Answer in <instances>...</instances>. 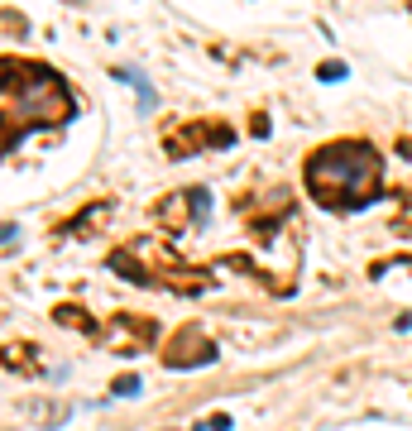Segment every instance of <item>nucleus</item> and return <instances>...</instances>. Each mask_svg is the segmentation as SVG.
I'll use <instances>...</instances> for the list:
<instances>
[{
	"instance_id": "2",
	"label": "nucleus",
	"mask_w": 412,
	"mask_h": 431,
	"mask_svg": "<svg viewBox=\"0 0 412 431\" xmlns=\"http://www.w3.org/2000/svg\"><path fill=\"white\" fill-rule=\"evenodd\" d=\"M72 120V96L48 67H15L5 62V149H15L29 130Z\"/></svg>"
},
{
	"instance_id": "3",
	"label": "nucleus",
	"mask_w": 412,
	"mask_h": 431,
	"mask_svg": "<svg viewBox=\"0 0 412 431\" xmlns=\"http://www.w3.org/2000/svg\"><path fill=\"white\" fill-rule=\"evenodd\" d=\"M216 359V345L197 331V326H187V331H178L173 336V345L164 350V364L168 369H197V364H211Z\"/></svg>"
},
{
	"instance_id": "4",
	"label": "nucleus",
	"mask_w": 412,
	"mask_h": 431,
	"mask_svg": "<svg viewBox=\"0 0 412 431\" xmlns=\"http://www.w3.org/2000/svg\"><path fill=\"white\" fill-rule=\"evenodd\" d=\"M230 130L225 125H206V120H197V125H187V130H178V135H168V154L173 159H182V154H197V144H230Z\"/></svg>"
},
{
	"instance_id": "6",
	"label": "nucleus",
	"mask_w": 412,
	"mask_h": 431,
	"mask_svg": "<svg viewBox=\"0 0 412 431\" xmlns=\"http://www.w3.org/2000/svg\"><path fill=\"white\" fill-rule=\"evenodd\" d=\"M187 201H192V225H206V216H211V192H206V187H197L192 197H187Z\"/></svg>"
},
{
	"instance_id": "9",
	"label": "nucleus",
	"mask_w": 412,
	"mask_h": 431,
	"mask_svg": "<svg viewBox=\"0 0 412 431\" xmlns=\"http://www.w3.org/2000/svg\"><path fill=\"white\" fill-rule=\"evenodd\" d=\"M230 427H235L230 417H211V422H201V427H197V431H230Z\"/></svg>"
},
{
	"instance_id": "7",
	"label": "nucleus",
	"mask_w": 412,
	"mask_h": 431,
	"mask_svg": "<svg viewBox=\"0 0 412 431\" xmlns=\"http://www.w3.org/2000/svg\"><path fill=\"white\" fill-rule=\"evenodd\" d=\"M130 393H139V378L135 374H125V378L110 383V398H130Z\"/></svg>"
},
{
	"instance_id": "1",
	"label": "nucleus",
	"mask_w": 412,
	"mask_h": 431,
	"mask_svg": "<svg viewBox=\"0 0 412 431\" xmlns=\"http://www.w3.org/2000/svg\"><path fill=\"white\" fill-rule=\"evenodd\" d=\"M384 163L369 144H331L307 159V187L331 211H359L379 197Z\"/></svg>"
},
{
	"instance_id": "8",
	"label": "nucleus",
	"mask_w": 412,
	"mask_h": 431,
	"mask_svg": "<svg viewBox=\"0 0 412 431\" xmlns=\"http://www.w3.org/2000/svg\"><path fill=\"white\" fill-rule=\"evenodd\" d=\"M317 77H321V81H345V62H321Z\"/></svg>"
},
{
	"instance_id": "5",
	"label": "nucleus",
	"mask_w": 412,
	"mask_h": 431,
	"mask_svg": "<svg viewBox=\"0 0 412 431\" xmlns=\"http://www.w3.org/2000/svg\"><path fill=\"white\" fill-rule=\"evenodd\" d=\"M115 77L135 86V91H139V101H144V110L154 106V86H149V77H144V72H135V67H115Z\"/></svg>"
}]
</instances>
